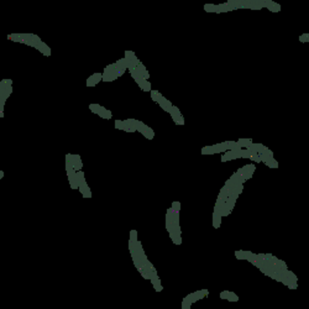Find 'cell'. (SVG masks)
<instances>
[{"mask_svg":"<svg viewBox=\"0 0 309 309\" xmlns=\"http://www.w3.org/2000/svg\"><path fill=\"white\" fill-rule=\"evenodd\" d=\"M144 78H146V79H148V78H150V74H148V72H147V71L144 73Z\"/></svg>","mask_w":309,"mask_h":309,"instance_id":"obj_15","label":"cell"},{"mask_svg":"<svg viewBox=\"0 0 309 309\" xmlns=\"http://www.w3.org/2000/svg\"><path fill=\"white\" fill-rule=\"evenodd\" d=\"M215 153V150L213 146H205L202 148V154H213Z\"/></svg>","mask_w":309,"mask_h":309,"instance_id":"obj_5","label":"cell"},{"mask_svg":"<svg viewBox=\"0 0 309 309\" xmlns=\"http://www.w3.org/2000/svg\"><path fill=\"white\" fill-rule=\"evenodd\" d=\"M151 93V99L154 101V103H160V100H161V98H162V94L158 91V90H151L150 91Z\"/></svg>","mask_w":309,"mask_h":309,"instance_id":"obj_2","label":"cell"},{"mask_svg":"<svg viewBox=\"0 0 309 309\" xmlns=\"http://www.w3.org/2000/svg\"><path fill=\"white\" fill-rule=\"evenodd\" d=\"M115 129L124 130V124H122V120H115Z\"/></svg>","mask_w":309,"mask_h":309,"instance_id":"obj_9","label":"cell"},{"mask_svg":"<svg viewBox=\"0 0 309 309\" xmlns=\"http://www.w3.org/2000/svg\"><path fill=\"white\" fill-rule=\"evenodd\" d=\"M3 177H4V172L2 171V172H0V178H3Z\"/></svg>","mask_w":309,"mask_h":309,"instance_id":"obj_16","label":"cell"},{"mask_svg":"<svg viewBox=\"0 0 309 309\" xmlns=\"http://www.w3.org/2000/svg\"><path fill=\"white\" fill-rule=\"evenodd\" d=\"M228 6L229 4L228 3H224V4H218L216 5V10H215V14H221V12H228Z\"/></svg>","mask_w":309,"mask_h":309,"instance_id":"obj_4","label":"cell"},{"mask_svg":"<svg viewBox=\"0 0 309 309\" xmlns=\"http://www.w3.org/2000/svg\"><path fill=\"white\" fill-rule=\"evenodd\" d=\"M97 84H98V83H97L95 81H93V79L90 78V77L87 79V87H94V85H97Z\"/></svg>","mask_w":309,"mask_h":309,"instance_id":"obj_12","label":"cell"},{"mask_svg":"<svg viewBox=\"0 0 309 309\" xmlns=\"http://www.w3.org/2000/svg\"><path fill=\"white\" fill-rule=\"evenodd\" d=\"M89 109H90L91 113L99 114V111H100V109H101V106H100L99 104H90V105H89Z\"/></svg>","mask_w":309,"mask_h":309,"instance_id":"obj_6","label":"cell"},{"mask_svg":"<svg viewBox=\"0 0 309 309\" xmlns=\"http://www.w3.org/2000/svg\"><path fill=\"white\" fill-rule=\"evenodd\" d=\"M135 56H136L135 52H132V51H125V58L131 59V58H134Z\"/></svg>","mask_w":309,"mask_h":309,"instance_id":"obj_11","label":"cell"},{"mask_svg":"<svg viewBox=\"0 0 309 309\" xmlns=\"http://www.w3.org/2000/svg\"><path fill=\"white\" fill-rule=\"evenodd\" d=\"M98 115H99L100 118H103V119H110V118H111V111L108 110V109H105L104 106H101V109H100V111H99Z\"/></svg>","mask_w":309,"mask_h":309,"instance_id":"obj_3","label":"cell"},{"mask_svg":"<svg viewBox=\"0 0 309 309\" xmlns=\"http://www.w3.org/2000/svg\"><path fill=\"white\" fill-rule=\"evenodd\" d=\"M229 294H230V291H224V292H221V293H220V298H221V299H226V301H228Z\"/></svg>","mask_w":309,"mask_h":309,"instance_id":"obj_10","label":"cell"},{"mask_svg":"<svg viewBox=\"0 0 309 309\" xmlns=\"http://www.w3.org/2000/svg\"><path fill=\"white\" fill-rule=\"evenodd\" d=\"M83 197H84V198H90V197H91L90 191H89V192H87V193H84V194H83Z\"/></svg>","mask_w":309,"mask_h":309,"instance_id":"obj_14","label":"cell"},{"mask_svg":"<svg viewBox=\"0 0 309 309\" xmlns=\"http://www.w3.org/2000/svg\"><path fill=\"white\" fill-rule=\"evenodd\" d=\"M36 50H38V51H40L42 55H45V56H50V55H51V48H50L45 42H41Z\"/></svg>","mask_w":309,"mask_h":309,"instance_id":"obj_1","label":"cell"},{"mask_svg":"<svg viewBox=\"0 0 309 309\" xmlns=\"http://www.w3.org/2000/svg\"><path fill=\"white\" fill-rule=\"evenodd\" d=\"M204 10H205L207 12H215L216 5H214V4H205V5H204Z\"/></svg>","mask_w":309,"mask_h":309,"instance_id":"obj_7","label":"cell"},{"mask_svg":"<svg viewBox=\"0 0 309 309\" xmlns=\"http://www.w3.org/2000/svg\"><path fill=\"white\" fill-rule=\"evenodd\" d=\"M172 208L177 211V213H179V209H181V203L179 202H173L172 203Z\"/></svg>","mask_w":309,"mask_h":309,"instance_id":"obj_13","label":"cell"},{"mask_svg":"<svg viewBox=\"0 0 309 309\" xmlns=\"http://www.w3.org/2000/svg\"><path fill=\"white\" fill-rule=\"evenodd\" d=\"M90 78L93 81H95L97 83H99L100 81H103V73H94L93 75H90Z\"/></svg>","mask_w":309,"mask_h":309,"instance_id":"obj_8","label":"cell"}]
</instances>
